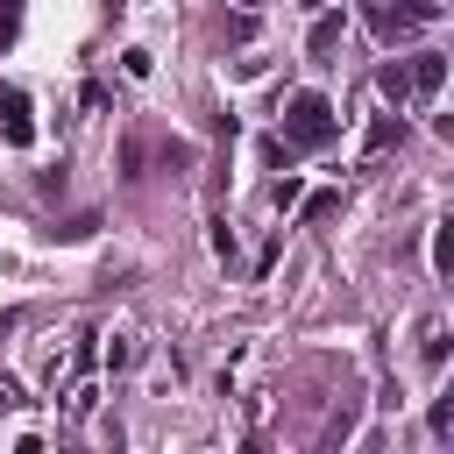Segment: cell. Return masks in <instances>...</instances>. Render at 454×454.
Instances as JSON below:
<instances>
[{"instance_id":"7","label":"cell","mask_w":454,"mask_h":454,"mask_svg":"<svg viewBox=\"0 0 454 454\" xmlns=\"http://www.w3.org/2000/svg\"><path fill=\"white\" fill-rule=\"evenodd\" d=\"M14 28H21V0H0V43H14Z\"/></svg>"},{"instance_id":"2","label":"cell","mask_w":454,"mask_h":454,"mask_svg":"<svg viewBox=\"0 0 454 454\" xmlns=\"http://www.w3.org/2000/svg\"><path fill=\"white\" fill-rule=\"evenodd\" d=\"M0 142H7V149H28V142H35V121H28V99H21L14 85H0Z\"/></svg>"},{"instance_id":"9","label":"cell","mask_w":454,"mask_h":454,"mask_svg":"<svg viewBox=\"0 0 454 454\" xmlns=\"http://www.w3.org/2000/svg\"><path fill=\"white\" fill-rule=\"evenodd\" d=\"M433 433H440V440L454 433V397H440V404H433Z\"/></svg>"},{"instance_id":"3","label":"cell","mask_w":454,"mask_h":454,"mask_svg":"<svg viewBox=\"0 0 454 454\" xmlns=\"http://www.w3.org/2000/svg\"><path fill=\"white\" fill-rule=\"evenodd\" d=\"M404 78H411V99H433V92L447 85V57H440V50H419V57L404 64Z\"/></svg>"},{"instance_id":"8","label":"cell","mask_w":454,"mask_h":454,"mask_svg":"<svg viewBox=\"0 0 454 454\" xmlns=\"http://www.w3.org/2000/svg\"><path fill=\"white\" fill-rule=\"evenodd\" d=\"M454 262V241H447V227H433V270H447Z\"/></svg>"},{"instance_id":"6","label":"cell","mask_w":454,"mask_h":454,"mask_svg":"<svg viewBox=\"0 0 454 454\" xmlns=\"http://www.w3.org/2000/svg\"><path fill=\"white\" fill-rule=\"evenodd\" d=\"M376 85H383L390 99H411V78H404V64H383V71H376Z\"/></svg>"},{"instance_id":"4","label":"cell","mask_w":454,"mask_h":454,"mask_svg":"<svg viewBox=\"0 0 454 454\" xmlns=\"http://www.w3.org/2000/svg\"><path fill=\"white\" fill-rule=\"evenodd\" d=\"M426 21H440V0H390L383 7V28H426Z\"/></svg>"},{"instance_id":"1","label":"cell","mask_w":454,"mask_h":454,"mask_svg":"<svg viewBox=\"0 0 454 454\" xmlns=\"http://www.w3.org/2000/svg\"><path fill=\"white\" fill-rule=\"evenodd\" d=\"M284 135L305 142V149L326 142V135H333V106H326L319 92H291V106H284Z\"/></svg>"},{"instance_id":"5","label":"cell","mask_w":454,"mask_h":454,"mask_svg":"<svg viewBox=\"0 0 454 454\" xmlns=\"http://www.w3.org/2000/svg\"><path fill=\"white\" fill-rule=\"evenodd\" d=\"M340 28H348L340 14H319V21H312V35H305V50H312V57H326V50L340 43Z\"/></svg>"}]
</instances>
